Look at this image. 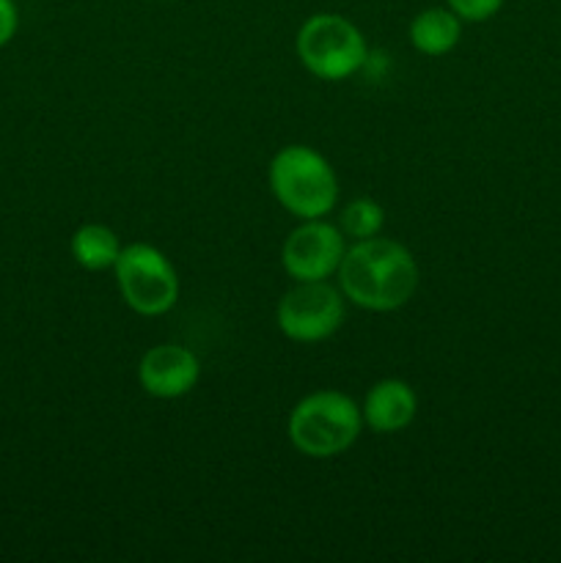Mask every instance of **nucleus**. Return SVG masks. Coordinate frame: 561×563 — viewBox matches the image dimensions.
Listing matches in <instances>:
<instances>
[{
    "instance_id": "obj_1",
    "label": "nucleus",
    "mask_w": 561,
    "mask_h": 563,
    "mask_svg": "<svg viewBox=\"0 0 561 563\" xmlns=\"http://www.w3.org/2000/svg\"><path fill=\"white\" fill-rule=\"evenodd\" d=\"M344 300L372 313L399 311L418 289V264L402 242L372 236L346 247L339 264Z\"/></svg>"
},
{
    "instance_id": "obj_2",
    "label": "nucleus",
    "mask_w": 561,
    "mask_h": 563,
    "mask_svg": "<svg viewBox=\"0 0 561 563\" xmlns=\"http://www.w3.org/2000/svg\"><path fill=\"white\" fill-rule=\"evenodd\" d=\"M363 429V412L341 390H314L289 412V443L308 460H330L355 445Z\"/></svg>"
},
{
    "instance_id": "obj_3",
    "label": "nucleus",
    "mask_w": 561,
    "mask_h": 563,
    "mask_svg": "<svg viewBox=\"0 0 561 563\" xmlns=\"http://www.w3.org/2000/svg\"><path fill=\"white\" fill-rule=\"evenodd\" d=\"M275 201L300 220H317L333 212L339 201V179L328 159L311 146H286L267 170Z\"/></svg>"
},
{
    "instance_id": "obj_4",
    "label": "nucleus",
    "mask_w": 561,
    "mask_h": 563,
    "mask_svg": "<svg viewBox=\"0 0 561 563\" xmlns=\"http://www.w3.org/2000/svg\"><path fill=\"white\" fill-rule=\"evenodd\" d=\"M300 64L319 80H346L369 58L366 38L341 14H314L295 38Z\"/></svg>"
},
{
    "instance_id": "obj_5",
    "label": "nucleus",
    "mask_w": 561,
    "mask_h": 563,
    "mask_svg": "<svg viewBox=\"0 0 561 563\" xmlns=\"http://www.w3.org/2000/svg\"><path fill=\"white\" fill-rule=\"evenodd\" d=\"M113 273L121 300L141 317H163L179 300V275L174 264L148 242L121 247Z\"/></svg>"
},
{
    "instance_id": "obj_6",
    "label": "nucleus",
    "mask_w": 561,
    "mask_h": 563,
    "mask_svg": "<svg viewBox=\"0 0 561 563\" xmlns=\"http://www.w3.org/2000/svg\"><path fill=\"white\" fill-rule=\"evenodd\" d=\"M278 330L297 344H317L330 339L344 322V295L328 280H295L280 297Z\"/></svg>"
},
{
    "instance_id": "obj_7",
    "label": "nucleus",
    "mask_w": 561,
    "mask_h": 563,
    "mask_svg": "<svg viewBox=\"0 0 561 563\" xmlns=\"http://www.w3.org/2000/svg\"><path fill=\"white\" fill-rule=\"evenodd\" d=\"M346 253V236L339 225L324 218L302 220L286 236L280 262L292 280H328L339 273V264Z\"/></svg>"
},
{
    "instance_id": "obj_8",
    "label": "nucleus",
    "mask_w": 561,
    "mask_h": 563,
    "mask_svg": "<svg viewBox=\"0 0 561 563\" xmlns=\"http://www.w3.org/2000/svg\"><path fill=\"white\" fill-rule=\"evenodd\" d=\"M201 377V363L182 344H157L143 352L138 363V383L154 399H182Z\"/></svg>"
},
{
    "instance_id": "obj_9",
    "label": "nucleus",
    "mask_w": 561,
    "mask_h": 563,
    "mask_svg": "<svg viewBox=\"0 0 561 563\" xmlns=\"http://www.w3.org/2000/svg\"><path fill=\"white\" fill-rule=\"evenodd\" d=\"M363 423L377 434H396L413 423L418 412V396L405 379H380L363 399Z\"/></svg>"
},
{
    "instance_id": "obj_10",
    "label": "nucleus",
    "mask_w": 561,
    "mask_h": 563,
    "mask_svg": "<svg viewBox=\"0 0 561 563\" xmlns=\"http://www.w3.org/2000/svg\"><path fill=\"white\" fill-rule=\"evenodd\" d=\"M462 36V20L451 9H424L416 20L410 22V44L424 55L451 53Z\"/></svg>"
},
{
    "instance_id": "obj_11",
    "label": "nucleus",
    "mask_w": 561,
    "mask_h": 563,
    "mask_svg": "<svg viewBox=\"0 0 561 563\" xmlns=\"http://www.w3.org/2000/svg\"><path fill=\"white\" fill-rule=\"evenodd\" d=\"M121 242L108 225L88 223L80 225L72 236V256L88 273H102V269H113L119 262Z\"/></svg>"
},
{
    "instance_id": "obj_12",
    "label": "nucleus",
    "mask_w": 561,
    "mask_h": 563,
    "mask_svg": "<svg viewBox=\"0 0 561 563\" xmlns=\"http://www.w3.org/2000/svg\"><path fill=\"white\" fill-rule=\"evenodd\" d=\"M385 225V209L374 198H355L339 212V229L346 240L361 242L380 236Z\"/></svg>"
},
{
    "instance_id": "obj_13",
    "label": "nucleus",
    "mask_w": 561,
    "mask_h": 563,
    "mask_svg": "<svg viewBox=\"0 0 561 563\" xmlns=\"http://www.w3.org/2000/svg\"><path fill=\"white\" fill-rule=\"evenodd\" d=\"M449 9L465 22H484L495 16L504 5V0H446Z\"/></svg>"
},
{
    "instance_id": "obj_14",
    "label": "nucleus",
    "mask_w": 561,
    "mask_h": 563,
    "mask_svg": "<svg viewBox=\"0 0 561 563\" xmlns=\"http://www.w3.org/2000/svg\"><path fill=\"white\" fill-rule=\"evenodd\" d=\"M16 33V5L11 0H0V47L11 42Z\"/></svg>"
}]
</instances>
